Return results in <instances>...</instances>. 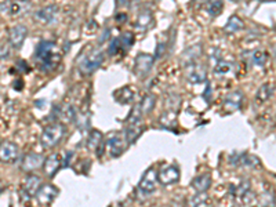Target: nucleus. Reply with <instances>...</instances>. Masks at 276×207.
Returning a JSON list of instances; mask_svg holds the SVG:
<instances>
[{
  "label": "nucleus",
  "mask_w": 276,
  "mask_h": 207,
  "mask_svg": "<svg viewBox=\"0 0 276 207\" xmlns=\"http://www.w3.org/2000/svg\"><path fill=\"white\" fill-rule=\"evenodd\" d=\"M152 23H154L152 12H151V10H144V12L140 13V16H138L135 27H137V29H140V31H145V29L151 28Z\"/></svg>",
  "instance_id": "412c9836"
},
{
  "label": "nucleus",
  "mask_w": 276,
  "mask_h": 207,
  "mask_svg": "<svg viewBox=\"0 0 276 207\" xmlns=\"http://www.w3.org/2000/svg\"><path fill=\"white\" fill-rule=\"evenodd\" d=\"M163 51H165V45L160 43V45H158V50H156V56L154 57V60L155 58H159V57L163 54Z\"/></svg>",
  "instance_id": "c9c22d12"
},
{
  "label": "nucleus",
  "mask_w": 276,
  "mask_h": 207,
  "mask_svg": "<svg viewBox=\"0 0 276 207\" xmlns=\"http://www.w3.org/2000/svg\"><path fill=\"white\" fill-rule=\"evenodd\" d=\"M57 13H58V7L54 6V5L46 6L35 13V20H36L38 23L43 24V25H49V24H51L55 20Z\"/></svg>",
  "instance_id": "dca6fc26"
},
{
  "label": "nucleus",
  "mask_w": 276,
  "mask_h": 207,
  "mask_svg": "<svg viewBox=\"0 0 276 207\" xmlns=\"http://www.w3.org/2000/svg\"><path fill=\"white\" fill-rule=\"evenodd\" d=\"M188 79L191 83H202L206 79V68L200 64H192L188 71Z\"/></svg>",
  "instance_id": "6ab92c4d"
},
{
  "label": "nucleus",
  "mask_w": 276,
  "mask_h": 207,
  "mask_svg": "<svg viewBox=\"0 0 276 207\" xmlns=\"http://www.w3.org/2000/svg\"><path fill=\"white\" fill-rule=\"evenodd\" d=\"M250 192V181L248 179H244L242 184L237 186L236 195L240 196V197H244Z\"/></svg>",
  "instance_id": "72a5a7b5"
},
{
  "label": "nucleus",
  "mask_w": 276,
  "mask_h": 207,
  "mask_svg": "<svg viewBox=\"0 0 276 207\" xmlns=\"http://www.w3.org/2000/svg\"><path fill=\"white\" fill-rule=\"evenodd\" d=\"M233 2H240V0H233Z\"/></svg>",
  "instance_id": "58836bf2"
},
{
  "label": "nucleus",
  "mask_w": 276,
  "mask_h": 207,
  "mask_svg": "<svg viewBox=\"0 0 276 207\" xmlns=\"http://www.w3.org/2000/svg\"><path fill=\"white\" fill-rule=\"evenodd\" d=\"M231 71V64L226 61H222V60H218L217 64L214 65V73H218V75H225Z\"/></svg>",
  "instance_id": "c756f323"
},
{
  "label": "nucleus",
  "mask_w": 276,
  "mask_h": 207,
  "mask_svg": "<svg viewBox=\"0 0 276 207\" xmlns=\"http://www.w3.org/2000/svg\"><path fill=\"white\" fill-rule=\"evenodd\" d=\"M119 38H120L121 42V49H123V50H128L132 46V42H134L131 32H126V34H123L121 36H119Z\"/></svg>",
  "instance_id": "2f4dec72"
},
{
  "label": "nucleus",
  "mask_w": 276,
  "mask_h": 207,
  "mask_svg": "<svg viewBox=\"0 0 276 207\" xmlns=\"http://www.w3.org/2000/svg\"><path fill=\"white\" fill-rule=\"evenodd\" d=\"M243 27H244V23H243V20L240 17H237V16H232L229 20H228V23L225 24V32L226 34H235V32H239V31H242Z\"/></svg>",
  "instance_id": "5701e85b"
},
{
  "label": "nucleus",
  "mask_w": 276,
  "mask_h": 207,
  "mask_svg": "<svg viewBox=\"0 0 276 207\" xmlns=\"http://www.w3.org/2000/svg\"><path fill=\"white\" fill-rule=\"evenodd\" d=\"M20 155V148L11 141H3L0 144V162L13 163L16 162Z\"/></svg>",
  "instance_id": "0eeeda50"
},
{
  "label": "nucleus",
  "mask_w": 276,
  "mask_h": 207,
  "mask_svg": "<svg viewBox=\"0 0 276 207\" xmlns=\"http://www.w3.org/2000/svg\"><path fill=\"white\" fill-rule=\"evenodd\" d=\"M65 126L62 123H53L47 126L40 135V144L44 149H50L60 142L65 135Z\"/></svg>",
  "instance_id": "f03ea898"
},
{
  "label": "nucleus",
  "mask_w": 276,
  "mask_h": 207,
  "mask_svg": "<svg viewBox=\"0 0 276 207\" xmlns=\"http://www.w3.org/2000/svg\"><path fill=\"white\" fill-rule=\"evenodd\" d=\"M75 109L69 105H62L58 108V118L65 120V122H72L75 119Z\"/></svg>",
  "instance_id": "bb28decb"
},
{
  "label": "nucleus",
  "mask_w": 276,
  "mask_h": 207,
  "mask_svg": "<svg viewBox=\"0 0 276 207\" xmlns=\"http://www.w3.org/2000/svg\"><path fill=\"white\" fill-rule=\"evenodd\" d=\"M58 195V188L53 184L40 185V188L36 192V199L40 204H49L54 200L55 196Z\"/></svg>",
  "instance_id": "9d476101"
},
{
  "label": "nucleus",
  "mask_w": 276,
  "mask_h": 207,
  "mask_svg": "<svg viewBox=\"0 0 276 207\" xmlns=\"http://www.w3.org/2000/svg\"><path fill=\"white\" fill-rule=\"evenodd\" d=\"M180 170L176 166H167V167L162 168L159 173L156 174L158 182L163 186H169V185L176 184L180 181Z\"/></svg>",
  "instance_id": "423d86ee"
},
{
  "label": "nucleus",
  "mask_w": 276,
  "mask_h": 207,
  "mask_svg": "<svg viewBox=\"0 0 276 207\" xmlns=\"http://www.w3.org/2000/svg\"><path fill=\"white\" fill-rule=\"evenodd\" d=\"M64 163V156L61 153H53L49 157L44 159V173L47 177H54L55 174L58 173V170Z\"/></svg>",
  "instance_id": "f8f14e48"
},
{
  "label": "nucleus",
  "mask_w": 276,
  "mask_h": 207,
  "mask_svg": "<svg viewBox=\"0 0 276 207\" xmlns=\"http://www.w3.org/2000/svg\"><path fill=\"white\" fill-rule=\"evenodd\" d=\"M0 192H2V184H0Z\"/></svg>",
  "instance_id": "4c0bfd02"
},
{
  "label": "nucleus",
  "mask_w": 276,
  "mask_h": 207,
  "mask_svg": "<svg viewBox=\"0 0 276 207\" xmlns=\"http://www.w3.org/2000/svg\"><path fill=\"white\" fill-rule=\"evenodd\" d=\"M115 100L121 104V105H126V104H130L132 100H134V93H132L131 87H123V89L115 91Z\"/></svg>",
  "instance_id": "4be33fe9"
},
{
  "label": "nucleus",
  "mask_w": 276,
  "mask_h": 207,
  "mask_svg": "<svg viewBox=\"0 0 276 207\" xmlns=\"http://www.w3.org/2000/svg\"><path fill=\"white\" fill-rule=\"evenodd\" d=\"M42 185V179L38 175H28L27 178L24 179V184H22V195L25 199H31L36 195V192Z\"/></svg>",
  "instance_id": "ddd939ff"
},
{
  "label": "nucleus",
  "mask_w": 276,
  "mask_h": 207,
  "mask_svg": "<svg viewBox=\"0 0 276 207\" xmlns=\"http://www.w3.org/2000/svg\"><path fill=\"white\" fill-rule=\"evenodd\" d=\"M266 60H268V56H266V53H265V51H262V50L254 51L253 61H254V64H255V65H258V67H262V65H265Z\"/></svg>",
  "instance_id": "7c9ffc66"
},
{
  "label": "nucleus",
  "mask_w": 276,
  "mask_h": 207,
  "mask_svg": "<svg viewBox=\"0 0 276 207\" xmlns=\"http://www.w3.org/2000/svg\"><path fill=\"white\" fill-rule=\"evenodd\" d=\"M222 9H224L222 0H211L209 3V6H207V12H209L211 17H217L222 12Z\"/></svg>",
  "instance_id": "c85d7f7f"
},
{
  "label": "nucleus",
  "mask_w": 276,
  "mask_h": 207,
  "mask_svg": "<svg viewBox=\"0 0 276 207\" xmlns=\"http://www.w3.org/2000/svg\"><path fill=\"white\" fill-rule=\"evenodd\" d=\"M87 148L90 151L97 152V155H101V148H104V135L99 130H91L87 138Z\"/></svg>",
  "instance_id": "a211bd4d"
},
{
  "label": "nucleus",
  "mask_w": 276,
  "mask_h": 207,
  "mask_svg": "<svg viewBox=\"0 0 276 207\" xmlns=\"http://www.w3.org/2000/svg\"><path fill=\"white\" fill-rule=\"evenodd\" d=\"M272 95H273V84H262L257 91V101L265 102L269 100Z\"/></svg>",
  "instance_id": "393cba45"
},
{
  "label": "nucleus",
  "mask_w": 276,
  "mask_h": 207,
  "mask_svg": "<svg viewBox=\"0 0 276 207\" xmlns=\"http://www.w3.org/2000/svg\"><path fill=\"white\" fill-rule=\"evenodd\" d=\"M44 164V156L40 155V153H36V152H31L24 156L21 162V168L25 171V173H32V171H36L40 167H43Z\"/></svg>",
  "instance_id": "6e6552de"
},
{
  "label": "nucleus",
  "mask_w": 276,
  "mask_h": 207,
  "mask_svg": "<svg viewBox=\"0 0 276 207\" xmlns=\"http://www.w3.org/2000/svg\"><path fill=\"white\" fill-rule=\"evenodd\" d=\"M155 104H156V97L154 94H148L144 97V100L141 101L140 104V109L143 115H147V113L152 112L155 108Z\"/></svg>",
  "instance_id": "b1692460"
},
{
  "label": "nucleus",
  "mask_w": 276,
  "mask_h": 207,
  "mask_svg": "<svg viewBox=\"0 0 276 207\" xmlns=\"http://www.w3.org/2000/svg\"><path fill=\"white\" fill-rule=\"evenodd\" d=\"M104 61V54L102 51L93 50L87 53L86 56H83V58L79 61V71L83 75H91L94 71H97L101 64Z\"/></svg>",
  "instance_id": "7ed1b4c3"
},
{
  "label": "nucleus",
  "mask_w": 276,
  "mask_h": 207,
  "mask_svg": "<svg viewBox=\"0 0 276 207\" xmlns=\"http://www.w3.org/2000/svg\"><path fill=\"white\" fill-rule=\"evenodd\" d=\"M9 56H10V47L6 43H2L0 45V60H5Z\"/></svg>",
  "instance_id": "f704fd0d"
},
{
  "label": "nucleus",
  "mask_w": 276,
  "mask_h": 207,
  "mask_svg": "<svg viewBox=\"0 0 276 207\" xmlns=\"http://www.w3.org/2000/svg\"><path fill=\"white\" fill-rule=\"evenodd\" d=\"M35 57L39 61V64L42 65L43 69L46 71H51L54 69L55 65L60 62L61 60V51L58 49V46L55 45L54 42L50 40H42L36 47V53Z\"/></svg>",
  "instance_id": "f257e3e1"
},
{
  "label": "nucleus",
  "mask_w": 276,
  "mask_h": 207,
  "mask_svg": "<svg viewBox=\"0 0 276 207\" xmlns=\"http://www.w3.org/2000/svg\"><path fill=\"white\" fill-rule=\"evenodd\" d=\"M108 148H109L110 156L115 159V157L121 156L126 152V149L128 148V142L124 138V135L117 133V134L110 135L108 138Z\"/></svg>",
  "instance_id": "39448f33"
},
{
  "label": "nucleus",
  "mask_w": 276,
  "mask_h": 207,
  "mask_svg": "<svg viewBox=\"0 0 276 207\" xmlns=\"http://www.w3.org/2000/svg\"><path fill=\"white\" fill-rule=\"evenodd\" d=\"M210 185H211V175L209 173L200 174L198 177H195L191 182V186L196 192H207Z\"/></svg>",
  "instance_id": "aec40b11"
},
{
  "label": "nucleus",
  "mask_w": 276,
  "mask_h": 207,
  "mask_svg": "<svg viewBox=\"0 0 276 207\" xmlns=\"http://www.w3.org/2000/svg\"><path fill=\"white\" fill-rule=\"evenodd\" d=\"M154 57L149 56V54H145V53H141L135 57V62H134V71H135V75L138 76H145L148 75L151 68L154 65Z\"/></svg>",
  "instance_id": "1a4fd4ad"
},
{
  "label": "nucleus",
  "mask_w": 276,
  "mask_h": 207,
  "mask_svg": "<svg viewBox=\"0 0 276 207\" xmlns=\"http://www.w3.org/2000/svg\"><path fill=\"white\" fill-rule=\"evenodd\" d=\"M209 200V196L206 192H196V195L192 196L191 199V207H203L206 206V203Z\"/></svg>",
  "instance_id": "cd10ccee"
},
{
  "label": "nucleus",
  "mask_w": 276,
  "mask_h": 207,
  "mask_svg": "<svg viewBox=\"0 0 276 207\" xmlns=\"http://www.w3.org/2000/svg\"><path fill=\"white\" fill-rule=\"evenodd\" d=\"M28 29L24 25H14L9 32V40L14 49H20L27 39Z\"/></svg>",
  "instance_id": "2eb2a0df"
},
{
  "label": "nucleus",
  "mask_w": 276,
  "mask_h": 207,
  "mask_svg": "<svg viewBox=\"0 0 276 207\" xmlns=\"http://www.w3.org/2000/svg\"><path fill=\"white\" fill-rule=\"evenodd\" d=\"M120 50H123L121 49V42H120V38H116V39H113L112 42H110L109 45V54L110 56H116L117 53Z\"/></svg>",
  "instance_id": "473e14b6"
},
{
  "label": "nucleus",
  "mask_w": 276,
  "mask_h": 207,
  "mask_svg": "<svg viewBox=\"0 0 276 207\" xmlns=\"http://www.w3.org/2000/svg\"><path fill=\"white\" fill-rule=\"evenodd\" d=\"M243 104V93L242 91H232L229 94L226 95V98L224 100V109H225L228 113H233L239 111L242 108Z\"/></svg>",
  "instance_id": "4468645a"
},
{
  "label": "nucleus",
  "mask_w": 276,
  "mask_h": 207,
  "mask_svg": "<svg viewBox=\"0 0 276 207\" xmlns=\"http://www.w3.org/2000/svg\"><path fill=\"white\" fill-rule=\"evenodd\" d=\"M3 9L10 16H20L29 9V0H9L5 3Z\"/></svg>",
  "instance_id": "f3484780"
},
{
  "label": "nucleus",
  "mask_w": 276,
  "mask_h": 207,
  "mask_svg": "<svg viewBox=\"0 0 276 207\" xmlns=\"http://www.w3.org/2000/svg\"><path fill=\"white\" fill-rule=\"evenodd\" d=\"M160 124L166 127V129H171V127H176L177 124V116L174 111H167L166 113L162 115L160 118Z\"/></svg>",
  "instance_id": "a878e982"
},
{
  "label": "nucleus",
  "mask_w": 276,
  "mask_h": 207,
  "mask_svg": "<svg viewBox=\"0 0 276 207\" xmlns=\"http://www.w3.org/2000/svg\"><path fill=\"white\" fill-rule=\"evenodd\" d=\"M117 3H119V5H124V3H126V0H117Z\"/></svg>",
  "instance_id": "e433bc0d"
},
{
  "label": "nucleus",
  "mask_w": 276,
  "mask_h": 207,
  "mask_svg": "<svg viewBox=\"0 0 276 207\" xmlns=\"http://www.w3.org/2000/svg\"><path fill=\"white\" fill-rule=\"evenodd\" d=\"M144 133V120H137V122H127L126 129H124V138L130 144H134L135 141L141 137Z\"/></svg>",
  "instance_id": "9b49d317"
},
{
  "label": "nucleus",
  "mask_w": 276,
  "mask_h": 207,
  "mask_svg": "<svg viewBox=\"0 0 276 207\" xmlns=\"http://www.w3.org/2000/svg\"><path fill=\"white\" fill-rule=\"evenodd\" d=\"M156 185H158V178H156V171L154 168H149L145 171L143 178L138 184V193L143 196H149L156 190Z\"/></svg>",
  "instance_id": "20e7f679"
}]
</instances>
